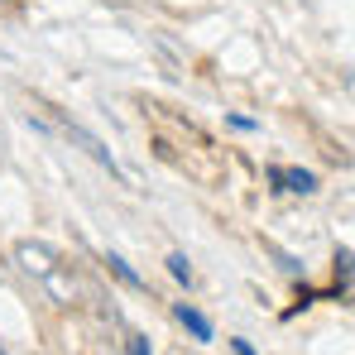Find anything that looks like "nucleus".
Here are the masks:
<instances>
[{
    "label": "nucleus",
    "instance_id": "obj_3",
    "mask_svg": "<svg viewBox=\"0 0 355 355\" xmlns=\"http://www.w3.org/2000/svg\"><path fill=\"white\" fill-rule=\"evenodd\" d=\"M106 264H111V274H116L120 284H130V288H139V274H135V269H130V264H125V259H116V254H111V259H106Z\"/></svg>",
    "mask_w": 355,
    "mask_h": 355
},
{
    "label": "nucleus",
    "instance_id": "obj_2",
    "mask_svg": "<svg viewBox=\"0 0 355 355\" xmlns=\"http://www.w3.org/2000/svg\"><path fill=\"white\" fill-rule=\"evenodd\" d=\"M173 312H178V322H182V327H187V331H192L197 341H211V322H207V317H202L197 307H187V302H178Z\"/></svg>",
    "mask_w": 355,
    "mask_h": 355
},
{
    "label": "nucleus",
    "instance_id": "obj_4",
    "mask_svg": "<svg viewBox=\"0 0 355 355\" xmlns=\"http://www.w3.org/2000/svg\"><path fill=\"white\" fill-rule=\"evenodd\" d=\"M168 274L178 284H192V269H187V254H168Z\"/></svg>",
    "mask_w": 355,
    "mask_h": 355
},
{
    "label": "nucleus",
    "instance_id": "obj_7",
    "mask_svg": "<svg viewBox=\"0 0 355 355\" xmlns=\"http://www.w3.org/2000/svg\"><path fill=\"white\" fill-rule=\"evenodd\" d=\"M0 355H5V351H0Z\"/></svg>",
    "mask_w": 355,
    "mask_h": 355
},
{
    "label": "nucleus",
    "instance_id": "obj_5",
    "mask_svg": "<svg viewBox=\"0 0 355 355\" xmlns=\"http://www.w3.org/2000/svg\"><path fill=\"white\" fill-rule=\"evenodd\" d=\"M130 355H154V351H149V341H144V336H130Z\"/></svg>",
    "mask_w": 355,
    "mask_h": 355
},
{
    "label": "nucleus",
    "instance_id": "obj_1",
    "mask_svg": "<svg viewBox=\"0 0 355 355\" xmlns=\"http://www.w3.org/2000/svg\"><path fill=\"white\" fill-rule=\"evenodd\" d=\"M269 182L274 187H284V192H317V178L312 173H302V168H269Z\"/></svg>",
    "mask_w": 355,
    "mask_h": 355
},
{
    "label": "nucleus",
    "instance_id": "obj_6",
    "mask_svg": "<svg viewBox=\"0 0 355 355\" xmlns=\"http://www.w3.org/2000/svg\"><path fill=\"white\" fill-rule=\"evenodd\" d=\"M236 355H254V351H250V341H236Z\"/></svg>",
    "mask_w": 355,
    "mask_h": 355
}]
</instances>
